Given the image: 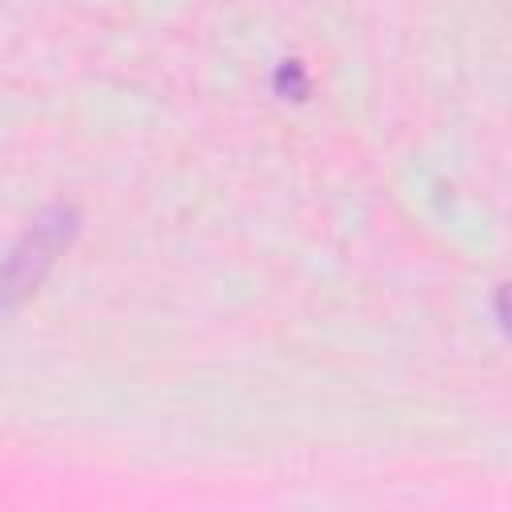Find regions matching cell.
Segmentation results:
<instances>
[{
    "mask_svg": "<svg viewBox=\"0 0 512 512\" xmlns=\"http://www.w3.org/2000/svg\"><path fill=\"white\" fill-rule=\"evenodd\" d=\"M68 232H72V220H68L64 212L44 216V220L32 224V232H28V236L8 252V260L0 264V308L16 304L24 292H32V288L40 284L44 268L56 260L60 244L68 240Z\"/></svg>",
    "mask_w": 512,
    "mask_h": 512,
    "instance_id": "obj_1",
    "label": "cell"
}]
</instances>
